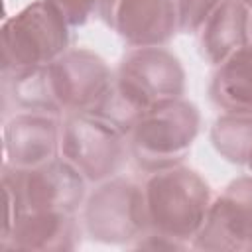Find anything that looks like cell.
<instances>
[{
	"mask_svg": "<svg viewBox=\"0 0 252 252\" xmlns=\"http://www.w3.org/2000/svg\"><path fill=\"white\" fill-rule=\"evenodd\" d=\"M185 69L165 47H134L116 73L110 91L93 110L124 136L150 108L185 94Z\"/></svg>",
	"mask_w": 252,
	"mask_h": 252,
	"instance_id": "cell-1",
	"label": "cell"
},
{
	"mask_svg": "<svg viewBox=\"0 0 252 252\" xmlns=\"http://www.w3.org/2000/svg\"><path fill=\"white\" fill-rule=\"evenodd\" d=\"M150 230L191 246L203 228L213 193L201 173L179 163L152 171L144 181Z\"/></svg>",
	"mask_w": 252,
	"mask_h": 252,
	"instance_id": "cell-2",
	"label": "cell"
},
{
	"mask_svg": "<svg viewBox=\"0 0 252 252\" xmlns=\"http://www.w3.org/2000/svg\"><path fill=\"white\" fill-rule=\"evenodd\" d=\"M87 183L83 173L61 156L30 169H16L4 163L2 187L6 197V222L2 234L10 230L22 213H75L87 199Z\"/></svg>",
	"mask_w": 252,
	"mask_h": 252,
	"instance_id": "cell-3",
	"label": "cell"
},
{
	"mask_svg": "<svg viewBox=\"0 0 252 252\" xmlns=\"http://www.w3.org/2000/svg\"><path fill=\"white\" fill-rule=\"evenodd\" d=\"M201 130L199 108L181 98L144 112L126 136L128 152L148 173L183 163Z\"/></svg>",
	"mask_w": 252,
	"mask_h": 252,
	"instance_id": "cell-4",
	"label": "cell"
},
{
	"mask_svg": "<svg viewBox=\"0 0 252 252\" xmlns=\"http://www.w3.org/2000/svg\"><path fill=\"white\" fill-rule=\"evenodd\" d=\"M69 26L45 2L33 0L8 16L0 28L2 75L41 67L69 49Z\"/></svg>",
	"mask_w": 252,
	"mask_h": 252,
	"instance_id": "cell-5",
	"label": "cell"
},
{
	"mask_svg": "<svg viewBox=\"0 0 252 252\" xmlns=\"http://www.w3.org/2000/svg\"><path fill=\"white\" fill-rule=\"evenodd\" d=\"M83 228L102 244H132L148 228L144 185L114 175L96 183L83 203Z\"/></svg>",
	"mask_w": 252,
	"mask_h": 252,
	"instance_id": "cell-6",
	"label": "cell"
},
{
	"mask_svg": "<svg viewBox=\"0 0 252 252\" xmlns=\"http://www.w3.org/2000/svg\"><path fill=\"white\" fill-rule=\"evenodd\" d=\"M126 152V136L94 112L63 114L59 156L77 167L89 183L114 177Z\"/></svg>",
	"mask_w": 252,
	"mask_h": 252,
	"instance_id": "cell-7",
	"label": "cell"
},
{
	"mask_svg": "<svg viewBox=\"0 0 252 252\" xmlns=\"http://www.w3.org/2000/svg\"><path fill=\"white\" fill-rule=\"evenodd\" d=\"M47 75L61 114L93 112L114 81L106 61L87 47H69L61 57L47 63Z\"/></svg>",
	"mask_w": 252,
	"mask_h": 252,
	"instance_id": "cell-8",
	"label": "cell"
},
{
	"mask_svg": "<svg viewBox=\"0 0 252 252\" xmlns=\"http://www.w3.org/2000/svg\"><path fill=\"white\" fill-rule=\"evenodd\" d=\"M195 250H252V175L232 179L213 199L207 220L195 240Z\"/></svg>",
	"mask_w": 252,
	"mask_h": 252,
	"instance_id": "cell-9",
	"label": "cell"
},
{
	"mask_svg": "<svg viewBox=\"0 0 252 252\" xmlns=\"http://www.w3.org/2000/svg\"><path fill=\"white\" fill-rule=\"evenodd\" d=\"M98 16L132 47H163L177 32L175 0H98Z\"/></svg>",
	"mask_w": 252,
	"mask_h": 252,
	"instance_id": "cell-10",
	"label": "cell"
},
{
	"mask_svg": "<svg viewBox=\"0 0 252 252\" xmlns=\"http://www.w3.org/2000/svg\"><path fill=\"white\" fill-rule=\"evenodd\" d=\"M4 163L16 169H30L59 156L61 120L45 112H20L12 116L2 132Z\"/></svg>",
	"mask_w": 252,
	"mask_h": 252,
	"instance_id": "cell-11",
	"label": "cell"
},
{
	"mask_svg": "<svg viewBox=\"0 0 252 252\" xmlns=\"http://www.w3.org/2000/svg\"><path fill=\"white\" fill-rule=\"evenodd\" d=\"M81 240V228L75 213L39 211L22 213L8 232L2 234L0 244L8 250L33 252H65L75 250Z\"/></svg>",
	"mask_w": 252,
	"mask_h": 252,
	"instance_id": "cell-12",
	"label": "cell"
},
{
	"mask_svg": "<svg viewBox=\"0 0 252 252\" xmlns=\"http://www.w3.org/2000/svg\"><path fill=\"white\" fill-rule=\"evenodd\" d=\"M252 10L238 0H224L199 32L203 57L211 65H220L250 41Z\"/></svg>",
	"mask_w": 252,
	"mask_h": 252,
	"instance_id": "cell-13",
	"label": "cell"
},
{
	"mask_svg": "<svg viewBox=\"0 0 252 252\" xmlns=\"http://www.w3.org/2000/svg\"><path fill=\"white\" fill-rule=\"evenodd\" d=\"M209 96L222 112L252 114V43L217 65Z\"/></svg>",
	"mask_w": 252,
	"mask_h": 252,
	"instance_id": "cell-14",
	"label": "cell"
},
{
	"mask_svg": "<svg viewBox=\"0 0 252 252\" xmlns=\"http://www.w3.org/2000/svg\"><path fill=\"white\" fill-rule=\"evenodd\" d=\"M209 136L222 159L246 167L252 154V114H220L213 122Z\"/></svg>",
	"mask_w": 252,
	"mask_h": 252,
	"instance_id": "cell-15",
	"label": "cell"
},
{
	"mask_svg": "<svg viewBox=\"0 0 252 252\" xmlns=\"http://www.w3.org/2000/svg\"><path fill=\"white\" fill-rule=\"evenodd\" d=\"M8 79L10 94L16 106L28 112H45V114H55L59 116V106L55 102L49 75H47V65L41 67H32L24 71H16L10 75H4Z\"/></svg>",
	"mask_w": 252,
	"mask_h": 252,
	"instance_id": "cell-16",
	"label": "cell"
},
{
	"mask_svg": "<svg viewBox=\"0 0 252 252\" xmlns=\"http://www.w3.org/2000/svg\"><path fill=\"white\" fill-rule=\"evenodd\" d=\"M224 0H175L177 32L199 33Z\"/></svg>",
	"mask_w": 252,
	"mask_h": 252,
	"instance_id": "cell-17",
	"label": "cell"
},
{
	"mask_svg": "<svg viewBox=\"0 0 252 252\" xmlns=\"http://www.w3.org/2000/svg\"><path fill=\"white\" fill-rule=\"evenodd\" d=\"M69 28H79L89 22V18L98 12V0H45Z\"/></svg>",
	"mask_w": 252,
	"mask_h": 252,
	"instance_id": "cell-18",
	"label": "cell"
},
{
	"mask_svg": "<svg viewBox=\"0 0 252 252\" xmlns=\"http://www.w3.org/2000/svg\"><path fill=\"white\" fill-rule=\"evenodd\" d=\"M130 246L132 248H150V250H183V248H191L189 244H185L181 240H175L171 236L159 234V232L150 230V228L138 240H134Z\"/></svg>",
	"mask_w": 252,
	"mask_h": 252,
	"instance_id": "cell-19",
	"label": "cell"
},
{
	"mask_svg": "<svg viewBox=\"0 0 252 252\" xmlns=\"http://www.w3.org/2000/svg\"><path fill=\"white\" fill-rule=\"evenodd\" d=\"M246 169H248V173L252 175V154H250V159H248V163H246Z\"/></svg>",
	"mask_w": 252,
	"mask_h": 252,
	"instance_id": "cell-20",
	"label": "cell"
},
{
	"mask_svg": "<svg viewBox=\"0 0 252 252\" xmlns=\"http://www.w3.org/2000/svg\"><path fill=\"white\" fill-rule=\"evenodd\" d=\"M238 2H242L246 8H250V10H252V0H238Z\"/></svg>",
	"mask_w": 252,
	"mask_h": 252,
	"instance_id": "cell-21",
	"label": "cell"
},
{
	"mask_svg": "<svg viewBox=\"0 0 252 252\" xmlns=\"http://www.w3.org/2000/svg\"><path fill=\"white\" fill-rule=\"evenodd\" d=\"M250 41H252V18H250Z\"/></svg>",
	"mask_w": 252,
	"mask_h": 252,
	"instance_id": "cell-22",
	"label": "cell"
}]
</instances>
